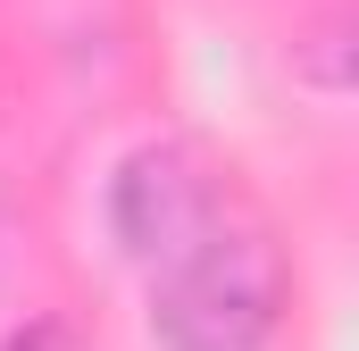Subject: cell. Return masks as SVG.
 <instances>
[{
  "label": "cell",
  "mask_w": 359,
  "mask_h": 351,
  "mask_svg": "<svg viewBox=\"0 0 359 351\" xmlns=\"http://www.w3.org/2000/svg\"><path fill=\"white\" fill-rule=\"evenodd\" d=\"M284 310V267L251 226H209L192 251L159 267L151 343L159 351H268Z\"/></svg>",
  "instance_id": "obj_1"
},
{
  "label": "cell",
  "mask_w": 359,
  "mask_h": 351,
  "mask_svg": "<svg viewBox=\"0 0 359 351\" xmlns=\"http://www.w3.org/2000/svg\"><path fill=\"white\" fill-rule=\"evenodd\" d=\"M0 351H59V326H50V318H34V326H17Z\"/></svg>",
  "instance_id": "obj_3"
},
{
  "label": "cell",
  "mask_w": 359,
  "mask_h": 351,
  "mask_svg": "<svg viewBox=\"0 0 359 351\" xmlns=\"http://www.w3.org/2000/svg\"><path fill=\"white\" fill-rule=\"evenodd\" d=\"M109 226H117V243L134 260L168 267L176 251H192L217 226V201H209L201 168L184 159L176 143H142L126 168L109 176Z\"/></svg>",
  "instance_id": "obj_2"
}]
</instances>
